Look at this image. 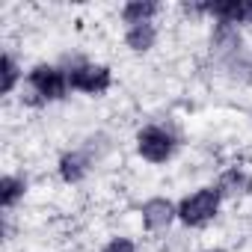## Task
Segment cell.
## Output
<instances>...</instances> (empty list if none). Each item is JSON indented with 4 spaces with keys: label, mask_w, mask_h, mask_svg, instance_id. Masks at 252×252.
<instances>
[{
    "label": "cell",
    "mask_w": 252,
    "mask_h": 252,
    "mask_svg": "<svg viewBox=\"0 0 252 252\" xmlns=\"http://www.w3.org/2000/svg\"><path fill=\"white\" fill-rule=\"evenodd\" d=\"M68 92V74L57 65H36L27 74L24 83V98L27 104H45V101H60Z\"/></svg>",
    "instance_id": "1"
},
{
    "label": "cell",
    "mask_w": 252,
    "mask_h": 252,
    "mask_svg": "<svg viewBox=\"0 0 252 252\" xmlns=\"http://www.w3.org/2000/svg\"><path fill=\"white\" fill-rule=\"evenodd\" d=\"M220 199H222V193H220L217 187H199L196 193L184 196L181 205H178V217H181V222L190 225V228H202V225H208V222L217 217V211H220Z\"/></svg>",
    "instance_id": "2"
},
{
    "label": "cell",
    "mask_w": 252,
    "mask_h": 252,
    "mask_svg": "<svg viewBox=\"0 0 252 252\" xmlns=\"http://www.w3.org/2000/svg\"><path fill=\"white\" fill-rule=\"evenodd\" d=\"M137 152L149 160V163H166L175 152V137L158 125H146L137 131Z\"/></svg>",
    "instance_id": "3"
},
{
    "label": "cell",
    "mask_w": 252,
    "mask_h": 252,
    "mask_svg": "<svg viewBox=\"0 0 252 252\" xmlns=\"http://www.w3.org/2000/svg\"><path fill=\"white\" fill-rule=\"evenodd\" d=\"M68 74V89H77V92H89V95H101L110 89L113 83V74L107 65H92V63H77L74 68L65 71Z\"/></svg>",
    "instance_id": "4"
},
{
    "label": "cell",
    "mask_w": 252,
    "mask_h": 252,
    "mask_svg": "<svg viewBox=\"0 0 252 252\" xmlns=\"http://www.w3.org/2000/svg\"><path fill=\"white\" fill-rule=\"evenodd\" d=\"M205 15H214L220 24H252V0H217L205 3Z\"/></svg>",
    "instance_id": "5"
},
{
    "label": "cell",
    "mask_w": 252,
    "mask_h": 252,
    "mask_svg": "<svg viewBox=\"0 0 252 252\" xmlns=\"http://www.w3.org/2000/svg\"><path fill=\"white\" fill-rule=\"evenodd\" d=\"M175 208H172V202L169 199H149L146 205H143V222H146V228L149 231H163V228H169V222L175 220Z\"/></svg>",
    "instance_id": "6"
},
{
    "label": "cell",
    "mask_w": 252,
    "mask_h": 252,
    "mask_svg": "<svg viewBox=\"0 0 252 252\" xmlns=\"http://www.w3.org/2000/svg\"><path fill=\"white\" fill-rule=\"evenodd\" d=\"M211 51L217 57H234L240 51V33L231 24H217L211 33Z\"/></svg>",
    "instance_id": "7"
},
{
    "label": "cell",
    "mask_w": 252,
    "mask_h": 252,
    "mask_svg": "<svg viewBox=\"0 0 252 252\" xmlns=\"http://www.w3.org/2000/svg\"><path fill=\"white\" fill-rule=\"evenodd\" d=\"M89 172V155L86 152H68L60 158V178L65 184H80Z\"/></svg>",
    "instance_id": "8"
},
{
    "label": "cell",
    "mask_w": 252,
    "mask_h": 252,
    "mask_svg": "<svg viewBox=\"0 0 252 252\" xmlns=\"http://www.w3.org/2000/svg\"><path fill=\"white\" fill-rule=\"evenodd\" d=\"M158 3H152V0H131V3L122 6V18L128 27H137V24H152V18L158 15Z\"/></svg>",
    "instance_id": "9"
},
{
    "label": "cell",
    "mask_w": 252,
    "mask_h": 252,
    "mask_svg": "<svg viewBox=\"0 0 252 252\" xmlns=\"http://www.w3.org/2000/svg\"><path fill=\"white\" fill-rule=\"evenodd\" d=\"M217 190L222 193V196H246L249 190H252V181H249V175L243 172V169H225L222 175H220V184H217Z\"/></svg>",
    "instance_id": "10"
},
{
    "label": "cell",
    "mask_w": 252,
    "mask_h": 252,
    "mask_svg": "<svg viewBox=\"0 0 252 252\" xmlns=\"http://www.w3.org/2000/svg\"><path fill=\"white\" fill-rule=\"evenodd\" d=\"M155 39H158L155 24H137V27H128V33H125V42H128V48L137 51V54L149 51V48L155 45Z\"/></svg>",
    "instance_id": "11"
},
{
    "label": "cell",
    "mask_w": 252,
    "mask_h": 252,
    "mask_svg": "<svg viewBox=\"0 0 252 252\" xmlns=\"http://www.w3.org/2000/svg\"><path fill=\"white\" fill-rule=\"evenodd\" d=\"M24 190H27V181H24V178H18V175H3V181H0V205L9 211V208L24 196Z\"/></svg>",
    "instance_id": "12"
},
{
    "label": "cell",
    "mask_w": 252,
    "mask_h": 252,
    "mask_svg": "<svg viewBox=\"0 0 252 252\" xmlns=\"http://www.w3.org/2000/svg\"><path fill=\"white\" fill-rule=\"evenodd\" d=\"M0 74H3V80H0V92L9 95V92L15 89L18 77H21V68H18V63H15V57H12L9 51L3 54V63H0Z\"/></svg>",
    "instance_id": "13"
},
{
    "label": "cell",
    "mask_w": 252,
    "mask_h": 252,
    "mask_svg": "<svg viewBox=\"0 0 252 252\" xmlns=\"http://www.w3.org/2000/svg\"><path fill=\"white\" fill-rule=\"evenodd\" d=\"M104 252H137V243L128 240V237H113V240L104 246Z\"/></svg>",
    "instance_id": "14"
},
{
    "label": "cell",
    "mask_w": 252,
    "mask_h": 252,
    "mask_svg": "<svg viewBox=\"0 0 252 252\" xmlns=\"http://www.w3.org/2000/svg\"><path fill=\"white\" fill-rule=\"evenodd\" d=\"M208 252H220V249H208Z\"/></svg>",
    "instance_id": "15"
}]
</instances>
